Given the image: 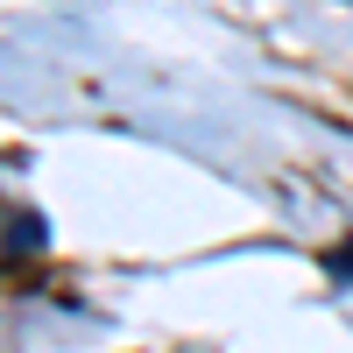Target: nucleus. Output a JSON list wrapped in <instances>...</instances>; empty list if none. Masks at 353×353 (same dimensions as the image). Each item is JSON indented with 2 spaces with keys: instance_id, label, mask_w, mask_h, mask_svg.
I'll return each mask as SVG.
<instances>
[{
  "instance_id": "1",
  "label": "nucleus",
  "mask_w": 353,
  "mask_h": 353,
  "mask_svg": "<svg viewBox=\"0 0 353 353\" xmlns=\"http://www.w3.org/2000/svg\"><path fill=\"white\" fill-rule=\"evenodd\" d=\"M43 241H50V233H43V219H36V212H14V219H8V254H21V261H28V254H43Z\"/></svg>"
},
{
  "instance_id": "2",
  "label": "nucleus",
  "mask_w": 353,
  "mask_h": 353,
  "mask_svg": "<svg viewBox=\"0 0 353 353\" xmlns=\"http://www.w3.org/2000/svg\"><path fill=\"white\" fill-rule=\"evenodd\" d=\"M325 269H332V283H353V241H339V248L325 254Z\"/></svg>"
}]
</instances>
